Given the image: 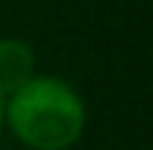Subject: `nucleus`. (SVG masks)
Returning <instances> with one entry per match:
<instances>
[{
    "instance_id": "f257e3e1",
    "label": "nucleus",
    "mask_w": 153,
    "mask_h": 150,
    "mask_svg": "<svg viewBox=\"0 0 153 150\" xmlns=\"http://www.w3.org/2000/svg\"><path fill=\"white\" fill-rule=\"evenodd\" d=\"M85 97L59 75L34 72L3 100V128L28 150H69L85 134Z\"/></svg>"
},
{
    "instance_id": "f03ea898",
    "label": "nucleus",
    "mask_w": 153,
    "mask_h": 150,
    "mask_svg": "<svg viewBox=\"0 0 153 150\" xmlns=\"http://www.w3.org/2000/svg\"><path fill=\"white\" fill-rule=\"evenodd\" d=\"M34 72H38V59L28 41L13 35L0 38V100L16 94Z\"/></svg>"
},
{
    "instance_id": "7ed1b4c3",
    "label": "nucleus",
    "mask_w": 153,
    "mask_h": 150,
    "mask_svg": "<svg viewBox=\"0 0 153 150\" xmlns=\"http://www.w3.org/2000/svg\"><path fill=\"white\" fill-rule=\"evenodd\" d=\"M0 131H3V100H0Z\"/></svg>"
}]
</instances>
